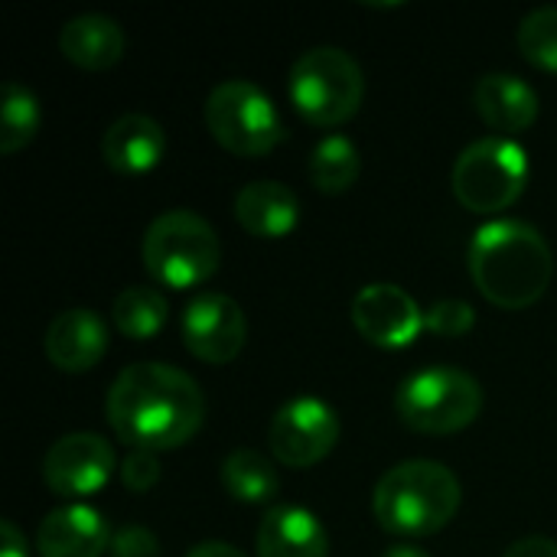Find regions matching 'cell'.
<instances>
[{
	"label": "cell",
	"mask_w": 557,
	"mask_h": 557,
	"mask_svg": "<svg viewBox=\"0 0 557 557\" xmlns=\"http://www.w3.org/2000/svg\"><path fill=\"white\" fill-rule=\"evenodd\" d=\"M104 414L131 450H176L206 421V398L193 375L166 362H137L111 382Z\"/></svg>",
	"instance_id": "obj_1"
},
{
	"label": "cell",
	"mask_w": 557,
	"mask_h": 557,
	"mask_svg": "<svg viewBox=\"0 0 557 557\" xmlns=\"http://www.w3.org/2000/svg\"><path fill=\"white\" fill-rule=\"evenodd\" d=\"M467 264L476 290L503 310L539 304L555 274L545 235L522 219L486 222L470 242Z\"/></svg>",
	"instance_id": "obj_2"
},
{
	"label": "cell",
	"mask_w": 557,
	"mask_h": 557,
	"mask_svg": "<svg viewBox=\"0 0 557 557\" xmlns=\"http://www.w3.org/2000/svg\"><path fill=\"white\" fill-rule=\"evenodd\" d=\"M460 499L463 490L450 467L437 460H405L379 480L372 512L392 535L428 539L454 522Z\"/></svg>",
	"instance_id": "obj_3"
},
{
	"label": "cell",
	"mask_w": 557,
	"mask_h": 557,
	"mask_svg": "<svg viewBox=\"0 0 557 557\" xmlns=\"http://www.w3.org/2000/svg\"><path fill=\"white\" fill-rule=\"evenodd\" d=\"M287 95L294 111L313 127H339L362 108L366 75L359 62L336 46H313L290 65Z\"/></svg>",
	"instance_id": "obj_4"
},
{
	"label": "cell",
	"mask_w": 557,
	"mask_h": 557,
	"mask_svg": "<svg viewBox=\"0 0 557 557\" xmlns=\"http://www.w3.org/2000/svg\"><path fill=\"white\" fill-rule=\"evenodd\" d=\"M140 255L147 274L157 284L170 290H189L206 284L219 271L222 245L215 228L202 215L189 209H173L147 225Z\"/></svg>",
	"instance_id": "obj_5"
},
{
	"label": "cell",
	"mask_w": 557,
	"mask_h": 557,
	"mask_svg": "<svg viewBox=\"0 0 557 557\" xmlns=\"http://www.w3.org/2000/svg\"><path fill=\"white\" fill-rule=\"evenodd\" d=\"M395 411L405 428L431 437L470 428L483 411V385L454 366H431L408 375L395 392Z\"/></svg>",
	"instance_id": "obj_6"
},
{
	"label": "cell",
	"mask_w": 557,
	"mask_h": 557,
	"mask_svg": "<svg viewBox=\"0 0 557 557\" xmlns=\"http://www.w3.org/2000/svg\"><path fill=\"white\" fill-rule=\"evenodd\" d=\"M202 114L215 144L235 157H264L287 137L277 104L248 78L219 82L209 91Z\"/></svg>",
	"instance_id": "obj_7"
},
{
	"label": "cell",
	"mask_w": 557,
	"mask_h": 557,
	"mask_svg": "<svg viewBox=\"0 0 557 557\" xmlns=\"http://www.w3.org/2000/svg\"><path fill=\"white\" fill-rule=\"evenodd\" d=\"M529 183V153L512 137H483L463 147L454 163V196L476 215L516 206Z\"/></svg>",
	"instance_id": "obj_8"
},
{
	"label": "cell",
	"mask_w": 557,
	"mask_h": 557,
	"mask_svg": "<svg viewBox=\"0 0 557 557\" xmlns=\"http://www.w3.org/2000/svg\"><path fill=\"white\" fill-rule=\"evenodd\" d=\"M339 434H343V424H339L336 408L323 398L300 395L277 408L268 428V444L277 463L290 470H307L333 454V447L339 444Z\"/></svg>",
	"instance_id": "obj_9"
},
{
	"label": "cell",
	"mask_w": 557,
	"mask_h": 557,
	"mask_svg": "<svg viewBox=\"0 0 557 557\" xmlns=\"http://www.w3.org/2000/svg\"><path fill=\"white\" fill-rule=\"evenodd\" d=\"M114 447L98 434H65L42 457V483L55 496H95L114 473Z\"/></svg>",
	"instance_id": "obj_10"
},
{
	"label": "cell",
	"mask_w": 557,
	"mask_h": 557,
	"mask_svg": "<svg viewBox=\"0 0 557 557\" xmlns=\"http://www.w3.org/2000/svg\"><path fill=\"white\" fill-rule=\"evenodd\" d=\"M183 343L186 349L209 366L232 362L248 339V323L242 307L225 294H199L183 310Z\"/></svg>",
	"instance_id": "obj_11"
},
{
	"label": "cell",
	"mask_w": 557,
	"mask_h": 557,
	"mask_svg": "<svg viewBox=\"0 0 557 557\" xmlns=\"http://www.w3.org/2000/svg\"><path fill=\"white\" fill-rule=\"evenodd\" d=\"M352 323L359 336L379 349H408L424 326V310L398 284H369L352 300Z\"/></svg>",
	"instance_id": "obj_12"
},
{
	"label": "cell",
	"mask_w": 557,
	"mask_h": 557,
	"mask_svg": "<svg viewBox=\"0 0 557 557\" xmlns=\"http://www.w3.org/2000/svg\"><path fill=\"white\" fill-rule=\"evenodd\" d=\"M42 352L46 359L59 369V372H88L95 369L104 352H108V326L104 320L88 310V307H72L62 310L49 326H46V339H42Z\"/></svg>",
	"instance_id": "obj_13"
},
{
	"label": "cell",
	"mask_w": 557,
	"mask_h": 557,
	"mask_svg": "<svg viewBox=\"0 0 557 557\" xmlns=\"http://www.w3.org/2000/svg\"><path fill=\"white\" fill-rule=\"evenodd\" d=\"M111 525L95 506L52 509L36 532L39 557H101L111 552Z\"/></svg>",
	"instance_id": "obj_14"
},
{
	"label": "cell",
	"mask_w": 557,
	"mask_h": 557,
	"mask_svg": "<svg viewBox=\"0 0 557 557\" xmlns=\"http://www.w3.org/2000/svg\"><path fill=\"white\" fill-rule=\"evenodd\" d=\"M473 108L499 137L529 131L539 121V95L512 72H490L473 85Z\"/></svg>",
	"instance_id": "obj_15"
},
{
	"label": "cell",
	"mask_w": 557,
	"mask_h": 557,
	"mask_svg": "<svg viewBox=\"0 0 557 557\" xmlns=\"http://www.w3.org/2000/svg\"><path fill=\"white\" fill-rule=\"evenodd\" d=\"M166 150L163 127L137 111L121 114L101 137V157L104 163L121 176H144L160 166Z\"/></svg>",
	"instance_id": "obj_16"
},
{
	"label": "cell",
	"mask_w": 557,
	"mask_h": 557,
	"mask_svg": "<svg viewBox=\"0 0 557 557\" xmlns=\"http://www.w3.org/2000/svg\"><path fill=\"white\" fill-rule=\"evenodd\" d=\"M258 557H330L323 522L304 506H274L258 525Z\"/></svg>",
	"instance_id": "obj_17"
},
{
	"label": "cell",
	"mask_w": 557,
	"mask_h": 557,
	"mask_svg": "<svg viewBox=\"0 0 557 557\" xmlns=\"http://www.w3.org/2000/svg\"><path fill=\"white\" fill-rule=\"evenodd\" d=\"M235 219L255 238H287L300 222L297 193L277 180H255L235 196Z\"/></svg>",
	"instance_id": "obj_18"
},
{
	"label": "cell",
	"mask_w": 557,
	"mask_h": 557,
	"mask_svg": "<svg viewBox=\"0 0 557 557\" xmlns=\"http://www.w3.org/2000/svg\"><path fill=\"white\" fill-rule=\"evenodd\" d=\"M59 49L72 65L85 69V72H104L121 62V55L127 49V36L117 26V20H111L104 13H82L62 26Z\"/></svg>",
	"instance_id": "obj_19"
},
{
	"label": "cell",
	"mask_w": 557,
	"mask_h": 557,
	"mask_svg": "<svg viewBox=\"0 0 557 557\" xmlns=\"http://www.w3.org/2000/svg\"><path fill=\"white\" fill-rule=\"evenodd\" d=\"M222 486L232 499L245 506H261L281 493V476L261 450L238 447L222 460Z\"/></svg>",
	"instance_id": "obj_20"
},
{
	"label": "cell",
	"mask_w": 557,
	"mask_h": 557,
	"mask_svg": "<svg viewBox=\"0 0 557 557\" xmlns=\"http://www.w3.org/2000/svg\"><path fill=\"white\" fill-rule=\"evenodd\" d=\"M359 173H362V157L356 144L343 134L323 137L310 153V180L326 196L346 193L359 180Z\"/></svg>",
	"instance_id": "obj_21"
},
{
	"label": "cell",
	"mask_w": 557,
	"mask_h": 557,
	"mask_svg": "<svg viewBox=\"0 0 557 557\" xmlns=\"http://www.w3.org/2000/svg\"><path fill=\"white\" fill-rule=\"evenodd\" d=\"M166 297L157 287H127L111 304V320L127 339H150L166 326Z\"/></svg>",
	"instance_id": "obj_22"
},
{
	"label": "cell",
	"mask_w": 557,
	"mask_h": 557,
	"mask_svg": "<svg viewBox=\"0 0 557 557\" xmlns=\"http://www.w3.org/2000/svg\"><path fill=\"white\" fill-rule=\"evenodd\" d=\"M42 124V111L36 95L20 85L7 82L0 91V153H16L23 150Z\"/></svg>",
	"instance_id": "obj_23"
},
{
	"label": "cell",
	"mask_w": 557,
	"mask_h": 557,
	"mask_svg": "<svg viewBox=\"0 0 557 557\" xmlns=\"http://www.w3.org/2000/svg\"><path fill=\"white\" fill-rule=\"evenodd\" d=\"M522 59L542 72L557 75V7H539L519 23Z\"/></svg>",
	"instance_id": "obj_24"
},
{
	"label": "cell",
	"mask_w": 557,
	"mask_h": 557,
	"mask_svg": "<svg viewBox=\"0 0 557 557\" xmlns=\"http://www.w3.org/2000/svg\"><path fill=\"white\" fill-rule=\"evenodd\" d=\"M424 326L437 336H467L476 326V310L467 300L447 297L424 313Z\"/></svg>",
	"instance_id": "obj_25"
},
{
	"label": "cell",
	"mask_w": 557,
	"mask_h": 557,
	"mask_svg": "<svg viewBox=\"0 0 557 557\" xmlns=\"http://www.w3.org/2000/svg\"><path fill=\"white\" fill-rule=\"evenodd\" d=\"M121 483L131 490V493H147L160 483V463L153 454L147 450H131L124 460H121Z\"/></svg>",
	"instance_id": "obj_26"
},
{
	"label": "cell",
	"mask_w": 557,
	"mask_h": 557,
	"mask_svg": "<svg viewBox=\"0 0 557 557\" xmlns=\"http://www.w3.org/2000/svg\"><path fill=\"white\" fill-rule=\"evenodd\" d=\"M111 557H160V542L144 525H124L111 539Z\"/></svg>",
	"instance_id": "obj_27"
},
{
	"label": "cell",
	"mask_w": 557,
	"mask_h": 557,
	"mask_svg": "<svg viewBox=\"0 0 557 557\" xmlns=\"http://www.w3.org/2000/svg\"><path fill=\"white\" fill-rule=\"evenodd\" d=\"M503 557H557V542L552 539H542V535H535V539H522V542H516L509 552Z\"/></svg>",
	"instance_id": "obj_28"
},
{
	"label": "cell",
	"mask_w": 557,
	"mask_h": 557,
	"mask_svg": "<svg viewBox=\"0 0 557 557\" xmlns=\"http://www.w3.org/2000/svg\"><path fill=\"white\" fill-rule=\"evenodd\" d=\"M0 557H29L26 539L20 535V529L10 519L0 522Z\"/></svg>",
	"instance_id": "obj_29"
},
{
	"label": "cell",
	"mask_w": 557,
	"mask_h": 557,
	"mask_svg": "<svg viewBox=\"0 0 557 557\" xmlns=\"http://www.w3.org/2000/svg\"><path fill=\"white\" fill-rule=\"evenodd\" d=\"M186 557H245V555H242L238 548L225 545V542H202V545L189 548V555Z\"/></svg>",
	"instance_id": "obj_30"
},
{
	"label": "cell",
	"mask_w": 557,
	"mask_h": 557,
	"mask_svg": "<svg viewBox=\"0 0 557 557\" xmlns=\"http://www.w3.org/2000/svg\"><path fill=\"white\" fill-rule=\"evenodd\" d=\"M382 557H431L428 552H421V548H414V545H395V548H388Z\"/></svg>",
	"instance_id": "obj_31"
}]
</instances>
